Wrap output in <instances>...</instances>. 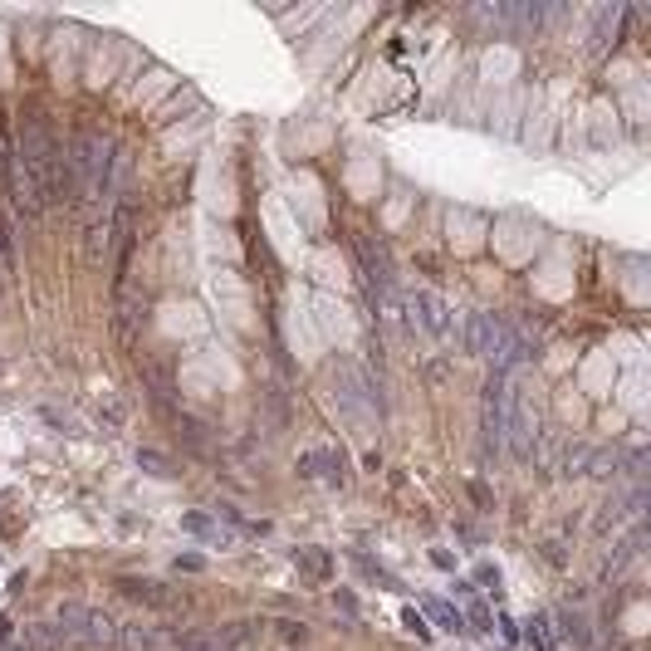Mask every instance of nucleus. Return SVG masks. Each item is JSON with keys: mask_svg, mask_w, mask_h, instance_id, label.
I'll return each instance as SVG.
<instances>
[{"mask_svg": "<svg viewBox=\"0 0 651 651\" xmlns=\"http://www.w3.org/2000/svg\"><path fill=\"white\" fill-rule=\"evenodd\" d=\"M279 632H284L289 642H304V637H309V632H304V622H279Z\"/></svg>", "mask_w": 651, "mask_h": 651, "instance_id": "14", "label": "nucleus"}, {"mask_svg": "<svg viewBox=\"0 0 651 651\" xmlns=\"http://www.w3.org/2000/svg\"><path fill=\"white\" fill-rule=\"evenodd\" d=\"M534 441H539V431H534V397H529V387H514L505 392V446H510V461H534Z\"/></svg>", "mask_w": 651, "mask_h": 651, "instance_id": "3", "label": "nucleus"}, {"mask_svg": "<svg viewBox=\"0 0 651 651\" xmlns=\"http://www.w3.org/2000/svg\"><path fill=\"white\" fill-rule=\"evenodd\" d=\"M5 651H30V647H25V642H20V647H5Z\"/></svg>", "mask_w": 651, "mask_h": 651, "instance_id": "15", "label": "nucleus"}, {"mask_svg": "<svg viewBox=\"0 0 651 651\" xmlns=\"http://www.w3.org/2000/svg\"><path fill=\"white\" fill-rule=\"evenodd\" d=\"M25 647L30 651H64V637H59L54 622H30V627H25Z\"/></svg>", "mask_w": 651, "mask_h": 651, "instance_id": "8", "label": "nucleus"}, {"mask_svg": "<svg viewBox=\"0 0 651 651\" xmlns=\"http://www.w3.org/2000/svg\"><path fill=\"white\" fill-rule=\"evenodd\" d=\"M558 622H563L558 632H563L568 642H578V647H588V642H593V637H588V627H583V617H573V612H558Z\"/></svg>", "mask_w": 651, "mask_h": 651, "instance_id": "12", "label": "nucleus"}, {"mask_svg": "<svg viewBox=\"0 0 651 651\" xmlns=\"http://www.w3.org/2000/svg\"><path fill=\"white\" fill-rule=\"evenodd\" d=\"M593 456H598L593 446H568L563 461H558V470H563V475H588V470H593Z\"/></svg>", "mask_w": 651, "mask_h": 651, "instance_id": "10", "label": "nucleus"}, {"mask_svg": "<svg viewBox=\"0 0 651 651\" xmlns=\"http://www.w3.org/2000/svg\"><path fill=\"white\" fill-rule=\"evenodd\" d=\"M69 177H74V196L79 201H108L113 191V157H108V142L98 133H79L69 147Z\"/></svg>", "mask_w": 651, "mask_h": 651, "instance_id": "1", "label": "nucleus"}, {"mask_svg": "<svg viewBox=\"0 0 651 651\" xmlns=\"http://www.w3.org/2000/svg\"><path fill=\"white\" fill-rule=\"evenodd\" d=\"M299 563H304L309 573H328V558L324 554H299Z\"/></svg>", "mask_w": 651, "mask_h": 651, "instance_id": "13", "label": "nucleus"}, {"mask_svg": "<svg viewBox=\"0 0 651 651\" xmlns=\"http://www.w3.org/2000/svg\"><path fill=\"white\" fill-rule=\"evenodd\" d=\"M15 275V226L10 216H0V279Z\"/></svg>", "mask_w": 651, "mask_h": 651, "instance_id": "11", "label": "nucleus"}, {"mask_svg": "<svg viewBox=\"0 0 651 651\" xmlns=\"http://www.w3.org/2000/svg\"><path fill=\"white\" fill-rule=\"evenodd\" d=\"M118 588H123L128 598L147 603V607H177V603H182L172 588H162V583H152V578H118Z\"/></svg>", "mask_w": 651, "mask_h": 651, "instance_id": "7", "label": "nucleus"}, {"mask_svg": "<svg viewBox=\"0 0 651 651\" xmlns=\"http://www.w3.org/2000/svg\"><path fill=\"white\" fill-rule=\"evenodd\" d=\"M490 333H495V314H465V328H461L465 358H485L490 353Z\"/></svg>", "mask_w": 651, "mask_h": 651, "instance_id": "6", "label": "nucleus"}, {"mask_svg": "<svg viewBox=\"0 0 651 651\" xmlns=\"http://www.w3.org/2000/svg\"><path fill=\"white\" fill-rule=\"evenodd\" d=\"M108 245H113V221H108V216H98V221L89 226V260H93V265L108 255Z\"/></svg>", "mask_w": 651, "mask_h": 651, "instance_id": "9", "label": "nucleus"}, {"mask_svg": "<svg viewBox=\"0 0 651 651\" xmlns=\"http://www.w3.org/2000/svg\"><path fill=\"white\" fill-rule=\"evenodd\" d=\"M245 651H250V647H245Z\"/></svg>", "mask_w": 651, "mask_h": 651, "instance_id": "16", "label": "nucleus"}, {"mask_svg": "<svg viewBox=\"0 0 651 651\" xmlns=\"http://www.w3.org/2000/svg\"><path fill=\"white\" fill-rule=\"evenodd\" d=\"M118 642H123L128 651H172L177 632H172V627H157V622H142V617H133V622H123V627H118Z\"/></svg>", "mask_w": 651, "mask_h": 651, "instance_id": "4", "label": "nucleus"}, {"mask_svg": "<svg viewBox=\"0 0 651 651\" xmlns=\"http://www.w3.org/2000/svg\"><path fill=\"white\" fill-rule=\"evenodd\" d=\"M54 627H59V637H64V647H118V622L103 612V607H89V603H59V617H54Z\"/></svg>", "mask_w": 651, "mask_h": 651, "instance_id": "2", "label": "nucleus"}, {"mask_svg": "<svg viewBox=\"0 0 651 651\" xmlns=\"http://www.w3.org/2000/svg\"><path fill=\"white\" fill-rule=\"evenodd\" d=\"M412 309H417L421 328H426L431 338H446V333L456 328V319H451V309H446V299H441V294H431V289H421L417 299H412Z\"/></svg>", "mask_w": 651, "mask_h": 651, "instance_id": "5", "label": "nucleus"}]
</instances>
